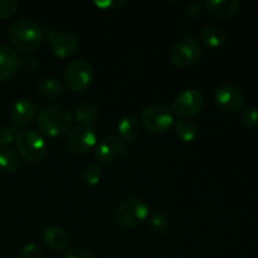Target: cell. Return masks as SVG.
<instances>
[{
    "instance_id": "cell-1",
    "label": "cell",
    "mask_w": 258,
    "mask_h": 258,
    "mask_svg": "<svg viewBox=\"0 0 258 258\" xmlns=\"http://www.w3.org/2000/svg\"><path fill=\"white\" fill-rule=\"evenodd\" d=\"M72 123L73 115L66 106H49L38 113V128L49 138L57 139L64 136L68 134Z\"/></svg>"
},
{
    "instance_id": "cell-2",
    "label": "cell",
    "mask_w": 258,
    "mask_h": 258,
    "mask_svg": "<svg viewBox=\"0 0 258 258\" xmlns=\"http://www.w3.org/2000/svg\"><path fill=\"white\" fill-rule=\"evenodd\" d=\"M8 39L20 52H34L43 40L42 28L32 19H20L9 28Z\"/></svg>"
},
{
    "instance_id": "cell-3",
    "label": "cell",
    "mask_w": 258,
    "mask_h": 258,
    "mask_svg": "<svg viewBox=\"0 0 258 258\" xmlns=\"http://www.w3.org/2000/svg\"><path fill=\"white\" fill-rule=\"evenodd\" d=\"M149 212L150 208L143 199L131 197L118 204L115 212V221L123 228H135L148 219Z\"/></svg>"
},
{
    "instance_id": "cell-4",
    "label": "cell",
    "mask_w": 258,
    "mask_h": 258,
    "mask_svg": "<svg viewBox=\"0 0 258 258\" xmlns=\"http://www.w3.org/2000/svg\"><path fill=\"white\" fill-rule=\"evenodd\" d=\"M95 80V68L83 58L72 60L63 72V81L72 92H83Z\"/></svg>"
},
{
    "instance_id": "cell-5",
    "label": "cell",
    "mask_w": 258,
    "mask_h": 258,
    "mask_svg": "<svg viewBox=\"0 0 258 258\" xmlns=\"http://www.w3.org/2000/svg\"><path fill=\"white\" fill-rule=\"evenodd\" d=\"M19 155L27 163L37 164L47 155V143L42 135L33 130L19 131L15 139Z\"/></svg>"
},
{
    "instance_id": "cell-6",
    "label": "cell",
    "mask_w": 258,
    "mask_h": 258,
    "mask_svg": "<svg viewBox=\"0 0 258 258\" xmlns=\"http://www.w3.org/2000/svg\"><path fill=\"white\" fill-rule=\"evenodd\" d=\"M141 123L151 134H164L175 123L174 113L170 108L160 103H151L141 112Z\"/></svg>"
},
{
    "instance_id": "cell-7",
    "label": "cell",
    "mask_w": 258,
    "mask_h": 258,
    "mask_svg": "<svg viewBox=\"0 0 258 258\" xmlns=\"http://www.w3.org/2000/svg\"><path fill=\"white\" fill-rule=\"evenodd\" d=\"M202 49L198 40L193 37H186L178 40L170 50V62L178 68H188L197 64L201 59Z\"/></svg>"
},
{
    "instance_id": "cell-8",
    "label": "cell",
    "mask_w": 258,
    "mask_h": 258,
    "mask_svg": "<svg viewBox=\"0 0 258 258\" xmlns=\"http://www.w3.org/2000/svg\"><path fill=\"white\" fill-rule=\"evenodd\" d=\"M97 145V134L92 125H78L68 134L67 148L73 155H87Z\"/></svg>"
},
{
    "instance_id": "cell-9",
    "label": "cell",
    "mask_w": 258,
    "mask_h": 258,
    "mask_svg": "<svg viewBox=\"0 0 258 258\" xmlns=\"http://www.w3.org/2000/svg\"><path fill=\"white\" fill-rule=\"evenodd\" d=\"M204 107V97L199 91L185 90L179 93L173 101V111L181 118L194 117L202 112Z\"/></svg>"
},
{
    "instance_id": "cell-10",
    "label": "cell",
    "mask_w": 258,
    "mask_h": 258,
    "mask_svg": "<svg viewBox=\"0 0 258 258\" xmlns=\"http://www.w3.org/2000/svg\"><path fill=\"white\" fill-rule=\"evenodd\" d=\"M214 101L221 110L226 112H237L246 105V95L237 86L222 85L214 92Z\"/></svg>"
},
{
    "instance_id": "cell-11",
    "label": "cell",
    "mask_w": 258,
    "mask_h": 258,
    "mask_svg": "<svg viewBox=\"0 0 258 258\" xmlns=\"http://www.w3.org/2000/svg\"><path fill=\"white\" fill-rule=\"evenodd\" d=\"M47 42H49L52 52L58 58H68L77 52L80 40L71 32L47 30Z\"/></svg>"
},
{
    "instance_id": "cell-12",
    "label": "cell",
    "mask_w": 258,
    "mask_h": 258,
    "mask_svg": "<svg viewBox=\"0 0 258 258\" xmlns=\"http://www.w3.org/2000/svg\"><path fill=\"white\" fill-rule=\"evenodd\" d=\"M123 150H125V145L120 136L110 135L96 145L95 158L101 164H111L122 155Z\"/></svg>"
},
{
    "instance_id": "cell-13",
    "label": "cell",
    "mask_w": 258,
    "mask_h": 258,
    "mask_svg": "<svg viewBox=\"0 0 258 258\" xmlns=\"http://www.w3.org/2000/svg\"><path fill=\"white\" fill-rule=\"evenodd\" d=\"M37 117V106L28 98H20L10 108V118L17 126L24 127Z\"/></svg>"
},
{
    "instance_id": "cell-14",
    "label": "cell",
    "mask_w": 258,
    "mask_h": 258,
    "mask_svg": "<svg viewBox=\"0 0 258 258\" xmlns=\"http://www.w3.org/2000/svg\"><path fill=\"white\" fill-rule=\"evenodd\" d=\"M19 68V57L12 47L0 44V82L10 80Z\"/></svg>"
},
{
    "instance_id": "cell-15",
    "label": "cell",
    "mask_w": 258,
    "mask_h": 258,
    "mask_svg": "<svg viewBox=\"0 0 258 258\" xmlns=\"http://www.w3.org/2000/svg\"><path fill=\"white\" fill-rule=\"evenodd\" d=\"M43 242L52 251H63L71 242L70 233L62 227H49L44 231Z\"/></svg>"
},
{
    "instance_id": "cell-16",
    "label": "cell",
    "mask_w": 258,
    "mask_h": 258,
    "mask_svg": "<svg viewBox=\"0 0 258 258\" xmlns=\"http://www.w3.org/2000/svg\"><path fill=\"white\" fill-rule=\"evenodd\" d=\"M204 5L207 12L218 19H229L239 9L238 0H208Z\"/></svg>"
},
{
    "instance_id": "cell-17",
    "label": "cell",
    "mask_w": 258,
    "mask_h": 258,
    "mask_svg": "<svg viewBox=\"0 0 258 258\" xmlns=\"http://www.w3.org/2000/svg\"><path fill=\"white\" fill-rule=\"evenodd\" d=\"M117 131L122 141H135L140 134V121L133 113L123 116L118 122Z\"/></svg>"
},
{
    "instance_id": "cell-18",
    "label": "cell",
    "mask_w": 258,
    "mask_h": 258,
    "mask_svg": "<svg viewBox=\"0 0 258 258\" xmlns=\"http://www.w3.org/2000/svg\"><path fill=\"white\" fill-rule=\"evenodd\" d=\"M199 42L203 43L206 47L218 48L226 42V33L219 27H204L199 30Z\"/></svg>"
},
{
    "instance_id": "cell-19",
    "label": "cell",
    "mask_w": 258,
    "mask_h": 258,
    "mask_svg": "<svg viewBox=\"0 0 258 258\" xmlns=\"http://www.w3.org/2000/svg\"><path fill=\"white\" fill-rule=\"evenodd\" d=\"M174 134L183 143H193L198 139L199 128L193 121L181 118L174 123Z\"/></svg>"
},
{
    "instance_id": "cell-20",
    "label": "cell",
    "mask_w": 258,
    "mask_h": 258,
    "mask_svg": "<svg viewBox=\"0 0 258 258\" xmlns=\"http://www.w3.org/2000/svg\"><path fill=\"white\" fill-rule=\"evenodd\" d=\"M98 117V108L90 101H82L75 107V118L80 125H92Z\"/></svg>"
},
{
    "instance_id": "cell-21",
    "label": "cell",
    "mask_w": 258,
    "mask_h": 258,
    "mask_svg": "<svg viewBox=\"0 0 258 258\" xmlns=\"http://www.w3.org/2000/svg\"><path fill=\"white\" fill-rule=\"evenodd\" d=\"M20 166V158L12 149L0 150V171L4 174H14Z\"/></svg>"
},
{
    "instance_id": "cell-22",
    "label": "cell",
    "mask_w": 258,
    "mask_h": 258,
    "mask_svg": "<svg viewBox=\"0 0 258 258\" xmlns=\"http://www.w3.org/2000/svg\"><path fill=\"white\" fill-rule=\"evenodd\" d=\"M38 91H39L40 95L45 98H57L58 96H60L62 93V85L58 80L53 77H45L38 85Z\"/></svg>"
},
{
    "instance_id": "cell-23",
    "label": "cell",
    "mask_w": 258,
    "mask_h": 258,
    "mask_svg": "<svg viewBox=\"0 0 258 258\" xmlns=\"http://www.w3.org/2000/svg\"><path fill=\"white\" fill-rule=\"evenodd\" d=\"M102 178V169L98 164H91V165L86 166L82 171V183L86 186H95L97 185Z\"/></svg>"
},
{
    "instance_id": "cell-24",
    "label": "cell",
    "mask_w": 258,
    "mask_h": 258,
    "mask_svg": "<svg viewBox=\"0 0 258 258\" xmlns=\"http://www.w3.org/2000/svg\"><path fill=\"white\" fill-rule=\"evenodd\" d=\"M150 229L156 236H165L169 231V219L165 214L155 213L150 218Z\"/></svg>"
},
{
    "instance_id": "cell-25",
    "label": "cell",
    "mask_w": 258,
    "mask_h": 258,
    "mask_svg": "<svg viewBox=\"0 0 258 258\" xmlns=\"http://www.w3.org/2000/svg\"><path fill=\"white\" fill-rule=\"evenodd\" d=\"M241 122L243 123L246 127L253 128L258 125V108L256 106H244L241 110Z\"/></svg>"
},
{
    "instance_id": "cell-26",
    "label": "cell",
    "mask_w": 258,
    "mask_h": 258,
    "mask_svg": "<svg viewBox=\"0 0 258 258\" xmlns=\"http://www.w3.org/2000/svg\"><path fill=\"white\" fill-rule=\"evenodd\" d=\"M18 135V130L14 126L3 125L0 126V149H4L5 146L10 145L13 141H15Z\"/></svg>"
},
{
    "instance_id": "cell-27",
    "label": "cell",
    "mask_w": 258,
    "mask_h": 258,
    "mask_svg": "<svg viewBox=\"0 0 258 258\" xmlns=\"http://www.w3.org/2000/svg\"><path fill=\"white\" fill-rule=\"evenodd\" d=\"M19 3L17 0H0V19H10L17 13Z\"/></svg>"
},
{
    "instance_id": "cell-28",
    "label": "cell",
    "mask_w": 258,
    "mask_h": 258,
    "mask_svg": "<svg viewBox=\"0 0 258 258\" xmlns=\"http://www.w3.org/2000/svg\"><path fill=\"white\" fill-rule=\"evenodd\" d=\"M19 258H43V251L34 243H28L20 249Z\"/></svg>"
},
{
    "instance_id": "cell-29",
    "label": "cell",
    "mask_w": 258,
    "mask_h": 258,
    "mask_svg": "<svg viewBox=\"0 0 258 258\" xmlns=\"http://www.w3.org/2000/svg\"><path fill=\"white\" fill-rule=\"evenodd\" d=\"M63 258H93L91 252L87 248L81 246H73L68 248Z\"/></svg>"
},
{
    "instance_id": "cell-30",
    "label": "cell",
    "mask_w": 258,
    "mask_h": 258,
    "mask_svg": "<svg viewBox=\"0 0 258 258\" xmlns=\"http://www.w3.org/2000/svg\"><path fill=\"white\" fill-rule=\"evenodd\" d=\"M19 67L25 73L34 72L38 67L37 58L33 57V55H25L22 59H19Z\"/></svg>"
},
{
    "instance_id": "cell-31",
    "label": "cell",
    "mask_w": 258,
    "mask_h": 258,
    "mask_svg": "<svg viewBox=\"0 0 258 258\" xmlns=\"http://www.w3.org/2000/svg\"><path fill=\"white\" fill-rule=\"evenodd\" d=\"M203 14V8L198 3H191V4L186 5L185 8V15L190 19H197L198 17Z\"/></svg>"
},
{
    "instance_id": "cell-32",
    "label": "cell",
    "mask_w": 258,
    "mask_h": 258,
    "mask_svg": "<svg viewBox=\"0 0 258 258\" xmlns=\"http://www.w3.org/2000/svg\"><path fill=\"white\" fill-rule=\"evenodd\" d=\"M126 4V2H95V5L100 9H113V8H120L123 7Z\"/></svg>"
}]
</instances>
